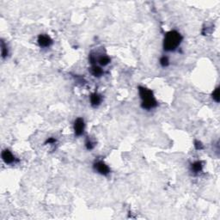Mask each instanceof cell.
Masks as SVG:
<instances>
[{"mask_svg":"<svg viewBox=\"0 0 220 220\" xmlns=\"http://www.w3.org/2000/svg\"><path fill=\"white\" fill-rule=\"evenodd\" d=\"M1 51H2V57L5 58L8 55V48H7V46L4 44V42L3 41H1Z\"/></svg>","mask_w":220,"mask_h":220,"instance_id":"12","label":"cell"},{"mask_svg":"<svg viewBox=\"0 0 220 220\" xmlns=\"http://www.w3.org/2000/svg\"><path fill=\"white\" fill-rule=\"evenodd\" d=\"M84 121L82 118H77L74 122V132L76 136H81L84 131Z\"/></svg>","mask_w":220,"mask_h":220,"instance_id":"5","label":"cell"},{"mask_svg":"<svg viewBox=\"0 0 220 220\" xmlns=\"http://www.w3.org/2000/svg\"><path fill=\"white\" fill-rule=\"evenodd\" d=\"M99 64L103 66H105L107 65H109L110 63V58L108 56H102L100 59H99Z\"/></svg>","mask_w":220,"mask_h":220,"instance_id":"10","label":"cell"},{"mask_svg":"<svg viewBox=\"0 0 220 220\" xmlns=\"http://www.w3.org/2000/svg\"><path fill=\"white\" fill-rule=\"evenodd\" d=\"M55 142H56V139L54 138H49L48 139H47L46 144H54Z\"/></svg>","mask_w":220,"mask_h":220,"instance_id":"16","label":"cell"},{"mask_svg":"<svg viewBox=\"0 0 220 220\" xmlns=\"http://www.w3.org/2000/svg\"><path fill=\"white\" fill-rule=\"evenodd\" d=\"M194 147L196 150H201L203 148V144L199 140H195L194 141Z\"/></svg>","mask_w":220,"mask_h":220,"instance_id":"14","label":"cell"},{"mask_svg":"<svg viewBox=\"0 0 220 220\" xmlns=\"http://www.w3.org/2000/svg\"><path fill=\"white\" fill-rule=\"evenodd\" d=\"M38 44L41 48H49L53 44V40L47 34H40L38 36Z\"/></svg>","mask_w":220,"mask_h":220,"instance_id":"4","label":"cell"},{"mask_svg":"<svg viewBox=\"0 0 220 220\" xmlns=\"http://www.w3.org/2000/svg\"><path fill=\"white\" fill-rule=\"evenodd\" d=\"M94 146H95V144H93L90 140H87V142H86V148H87V150H92L93 148H94Z\"/></svg>","mask_w":220,"mask_h":220,"instance_id":"15","label":"cell"},{"mask_svg":"<svg viewBox=\"0 0 220 220\" xmlns=\"http://www.w3.org/2000/svg\"><path fill=\"white\" fill-rule=\"evenodd\" d=\"M203 169V165H202V162L200 161H197L195 163H193L191 165V169L193 173H199Z\"/></svg>","mask_w":220,"mask_h":220,"instance_id":"8","label":"cell"},{"mask_svg":"<svg viewBox=\"0 0 220 220\" xmlns=\"http://www.w3.org/2000/svg\"><path fill=\"white\" fill-rule=\"evenodd\" d=\"M2 159L6 164H11L15 163V161H16V158L14 157V155L11 153V151H10L9 150L3 151V152H2Z\"/></svg>","mask_w":220,"mask_h":220,"instance_id":"6","label":"cell"},{"mask_svg":"<svg viewBox=\"0 0 220 220\" xmlns=\"http://www.w3.org/2000/svg\"><path fill=\"white\" fill-rule=\"evenodd\" d=\"M91 73L96 77H99L103 74V71L101 67L97 66L96 65H92V68H91Z\"/></svg>","mask_w":220,"mask_h":220,"instance_id":"9","label":"cell"},{"mask_svg":"<svg viewBox=\"0 0 220 220\" xmlns=\"http://www.w3.org/2000/svg\"><path fill=\"white\" fill-rule=\"evenodd\" d=\"M139 96L142 100L141 107L146 110H151L158 106V103L153 96V93L151 89H146L144 87H138Z\"/></svg>","mask_w":220,"mask_h":220,"instance_id":"2","label":"cell"},{"mask_svg":"<svg viewBox=\"0 0 220 220\" xmlns=\"http://www.w3.org/2000/svg\"><path fill=\"white\" fill-rule=\"evenodd\" d=\"M213 98L216 103H219L220 96H219V87L216 88L215 90L213 92Z\"/></svg>","mask_w":220,"mask_h":220,"instance_id":"11","label":"cell"},{"mask_svg":"<svg viewBox=\"0 0 220 220\" xmlns=\"http://www.w3.org/2000/svg\"><path fill=\"white\" fill-rule=\"evenodd\" d=\"M160 65L163 66V67H167V66H169V59H168V57H162L161 59H160Z\"/></svg>","mask_w":220,"mask_h":220,"instance_id":"13","label":"cell"},{"mask_svg":"<svg viewBox=\"0 0 220 220\" xmlns=\"http://www.w3.org/2000/svg\"><path fill=\"white\" fill-rule=\"evenodd\" d=\"M101 102H102V97H101V96L99 94L93 93L90 96V103H91V106L92 107H94V108L98 107L101 104Z\"/></svg>","mask_w":220,"mask_h":220,"instance_id":"7","label":"cell"},{"mask_svg":"<svg viewBox=\"0 0 220 220\" xmlns=\"http://www.w3.org/2000/svg\"><path fill=\"white\" fill-rule=\"evenodd\" d=\"M181 41H182V36L181 35V34L175 30H171L165 34L164 48L165 51L168 52L175 51L180 46Z\"/></svg>","mask_w":220,"mask_h":220,"instance_id":"1","label":"cell"},{"mask_svg":"<svg viewBox=\"0 0 220 220\" xmlns=\"http://www.w3.org/2000/svg\"><path fill=\"white\" fill-rule=\"evenodd\" d=\"M94 169L103 175H108L110 173V169L109 168V166L105 164L102 161H98L94 164Z\"/></svg>","mask_w":220,"mask_h":220,"instance_id":"3","label":"cell"}]
</instances>
